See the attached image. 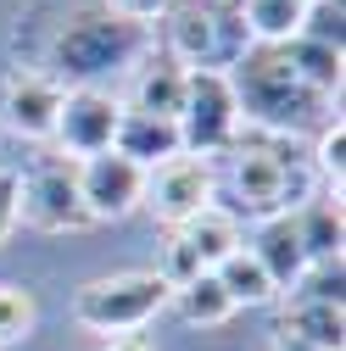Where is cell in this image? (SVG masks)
<instances>
[{
    "instance_id": "cell-20",
    "label": "cell",
    "mask_w": 346,
    "mask_h": 351,
    "mask_svg": "<svg viewBox=\"0 0 346 351\" xmlns=\"http://www.w3.org/2000/svg\"><path fill=\"white\" fill-rule=\"evenodd\" d=\"M168 301H173V313H179L190 329H218V324L235 313V301L224 295V285L212 279V274H196L190 285L168 290Z\"/></svg>"
},
{
    "instance_id": "cell-29",
    "label": "cell",
    "mask_w": 346,
    "mask_h": 351,
    "mask_svg": "<svg viewBox=\"0 0 346 351\" xmlns=\"http://www.w3.org/2000/svg\"><path fill=\"white\" fill-rule=\"evenodd\" d=\"M274 351H313V346H301V340H290V335H279V340H274Z\"/></svg>"
},
{
    "instance_id": "cell-13",
    "label": "cell",
    "mask_w": 346,
    "mask_h": 351,
    "mask_svg": "<svg viewBox=\"0 0 346 351\" xmlns=\"http://www.w3.org/2000/svg\"><path fill=\"white\" fill-rule=\"evenodd\" d=\"M246 251L263 262V274L274 279V290H279V295H285V290H296V279L308 274V251H301V240H296L290 212L268 217V223H257V240H251Z\"/></svg>"
},
{
    "instance_id": "cell-4",
    "label": "cell",
    "mask_w": 346,
    "mask_h": 351,
    "mask_svg": "<svg viewBox=\"0 0 346 351\" xmlns=\"http://www.w3.org/2000/svg\"><path fill=\"white\" fill-rule=\"evenodd\" d=\"M162 56L179 62L185 73H229L251 51L240 6H224V0H173L162 12Z\"/></svg>"
},
{
    "instance_id": "cell-8",
    "label": "cell",
    "mask_w": 346,
    "mask_h": 351,
    "mask_svg": "<svg viewBox=\"0 0 346 351\" xmlns=\"http://www.w3.org/2000/svg\"><path fill=\"white\" fill-rule=\"evenodd\" d=\"M140 206L157 217L168 234L185 229L196 212L212 206V162H201V156H173V162L151 167V173H146V195H140Z\"/></svg>"
},
{
    "instance_id": "cell-22",
    "label": "cell",
    "mask_w": 346,
    "mask_h": 351,
    "mask_svg": "<svg viewBox=\"0 0 346 351\" xmlns=\"http://www.w3.org/2000/svg\"><path fill=\"white\" fill-rule=\"evenodd\" d=\"M290 301H324V306H346V262L330 256V262H308V274L296 279Z\"/></svg>"
},
{
    "instance_id": "cell-6",
    "label": "cell",
    "mask_w": 346,
    "mask_h": 351,
    "mask_svg": "<svg viewBox=\"0 0 346 351\" xmlns=\"http://www.w3.org/2000/svg\"><path fill=\"white\" fill-rule=\"evenodd\" d=\"M179 145L185 156H229V145L240 140V106L224 73H185V101H179Z\"/></svg>"
},
{
    "instance_id": "cell-11",
    "label": "cell",
    "mask_w": 346,
    "mask_h": 351,
    "mask_svg": "<svg viewBox=\"0 0 346 351\" xmlns=\"http://www.w3.org/2000/svg\"><path fill=\"white\" fill-rule=\"evenodd\" d=\"M0 112H6V128L23 140H51L56 112H62V84L51 73H12L6 90H0Z\"/></svg>"
},
{
    "instance_id": "cell-9",
    "label": "cell",
    "mask_w": 346,
    "mask_h": 351,
    "mask_svg": "<svg viewBox=\"0 0 346 351\" xmlns=\"http://www.w3.org/2000/svg\"><path fill=\"white\" fill-rule=\"evenodd\" d=\"M117 117H123V101H112L106 90H67V95H62V112H56V128H51V140L62 145L67 162L101 156V151H112Z\"/></svg>"
},
{
    "instance_id": "cell-3",
    "label": "cell",
    "mask_w": 346,
    "mask_h": 351,
    "mask_svg": "<svg viewBox=\"0 0 346 351\" xmlns=\"http://www.w3.org/2000/svg\"><path fill=\"white\" fill-rule=\"evenodd\" d=\"M140 51H146V28L123 23L106 6H84L51 39V67H56V78H73L78 90H95V78L135 67Z\"/></svg>"
},
{
    "instance_id": "cell-26",
    "label": "cell",
    "mask_w": 346,
    "mask_h": 351,
    "mask_svg": "<svg viewBox=\"0 0 346 351\" xmlns=\"http://www.w3.org/2000/svg\"><path fill=\"white\" fill-rule=\"evenodd\" d=\"M173 6V0H106V12H117L123 23H135V28H151L162 23V12Z\"/></svg>"
},
{
    "instance_id": "cell-1",
    "label": "cell",
    "mask_w": 346,
    "mask_h": 351,
    "mask_svg": "<svg viewBox=\"0 0 346 351\" xmlns=\"http://www.w3.org/2000/svg\"><path fill=\"white\" fill-rule=\"evenodd\" d=\"M229 90H235V106H240V123L263 128V134H319V128L335 123V101L330 95H313L285 62L279 45H251L229 73Z\"/></svg>"
},
{
    "instance_id": "cell-30",
    "label": "cell",
    "mask_w": 346,
    "mask_h": 351,
    "mask_svg": "<svg viewBox=\"0 0 346 351\" xmlns=\"http://www.w3.org/2000/svg\"><path fill=\"white\" fill-rule=\"evenodd\" d=\"M224 6H240V0H224Z\"/></svg>"
},
{
    "instance_id": "cell-24",
    "label": "cell",
    "mask_w": 346,
    "mask_h": 351,
    "mask_svg": "<svg viewBox=\"0 0 346 351\" xmlns=\"http://www.w3.org/2000/svg\"><path fill=\"white\" fill-rule=\"evenodd\" d=\"M34 324H39L34 295H28L23 285H0V346H12V340H23V335H34Z\"/></svg>"
},
{
    "instance_id": "cell-23",
    "label": "cell",
    "mask_w": 346,
    "mask_h": 351,
    "mask_svg": "<svg viewBox=\"0 0 346 351\" xmlns=\"http://www.w3.org/2000/svg\"><path fill=\"white\" fill-rule=\"evenodd\" d=\"M301 39L330 51H346V0H313L308 17H301Z\"/></svg>"
},
{
    "instance_id": "cell-28",
    "label": "cell",
    "mask_w": 346,
    "mask_h": 351,
    "mask_svg": "<svg viewBox=\"0 0 346 351\" xmlns=\"http://www.w3.org/2000/svg\"><path fill=\"white\" fill-rule=\"evenodd\" d=\"M106 351H151V346H146V340H112Z\"/></svg>"
},
{
    "instance_id": "cell-5",
    "label": "cell",
    "mask_w": 346,
    "mask_h": 351,
    "mask_svg": "<svg viewBox=\"0 0 346 351\" xmlns=\"http://www.w3.org/2000/svg\"><path fill=\"white\" fill-rule=\"evenodd\" d=\"M168 306V285L162 274H112L95 279L73 295V318L95 335H128V329H146L157 313Z\"/></svg>"
},
{
    "instance_id": "cell-14",
    "label": "cell",
    "mask_w": 346,
    "mask_h": 351,
    "mask_svg": "<svg viewBox=\"0 0 346 351\" xmlns=\"http://www.w3.org/2000/svg\"><path fill=\"white\" fill-rule=\"evenodd\" d=\"M173 234L185 240V251L196 256V268H201V274H212L224 256H235V251L246 245V234H240V217H235V212H224V206H207V212H196L190 223H185V229H173Z\"/></svg>"
},
{
    "instance_id": "cell-18",
    "label": "cell",
    "mask_w": 346,
    "mask_h": 351,
    "mask_svg": "<svg viewBox=\"0 0 346 351\" xmlns=\"http://www.w3.org/2000/svg\"><path fill=\"white\" fill-rule=\"evenodd\" d=\"M285 62H290V73L301 78V84H308V90L313 95H341V78H346V51H330V45H313V39H285Z\"/></svg>"
},
{
    "instance_id": "cell-15",
    "label": "cell",
    "mask_w": 346,
    "mask_h": 351,
    "mask_svg": "<svg viewBox=\"0 0 346 351\" xmlns=\"http://www.w3.org/2000/svg\"><path fill=\"white\" fill-rule=\"evenodd\" d=\"M290 223H296V240H301V251H308V262H330V256H341V240H346L341 195H308V201L290 212Z\"/></svg>"
},
{
    "instance_id": "cell-25",
    "label": "cell",
    "mask_w": 346,
    "mask_h": 351,
    "mask_svg": "<svg viewBox=\"0 0 346 351\" xmlns=\"http://www.w3.org/2000/svg\"><path fill=\"white\" fill-rule=\"evenodd\" d=\"M319 162V179L324 184H335V195H341V179H346V128H341V117L330 123V128H319V151H313Z\"/></svg>"
},
{
    "instance_id": "cell-21",
    "label": "cell",
    "mask_w": 346,
    "mask_h": 351,
    "mask_svg": "<svg viewBox=\"0 0 346 351\" xmlns=\"http://www.w3.org/2000/svg\"><path fill=\"white\" fill-rule=\"evenodd\" d=\"M212 279L224 285V295H229L235 306H268V301L279 295V290H274V279L263 274V262H257L246 245H240L235 256H224L218 268H212Z\"/></svg>"
},
{
    "instance_id": "cell-12",
    "label": "cell",
    "mask_w": 346,
    "mask_h": 351,
    "mask_svg": "<svg viewBox=\"0 0 346 351\" xmlns=\"http://www.w3.org/2000/svg\"><path fill=\"white\" fill-rule=\"evenodd\" d=\"M112 151L128 156L135 167H146V173L162 167V162H173V156H185V145H179V123H168V117H146V112H128V106H123V117H117Z\"/></svg>"
},
{
    "instance_id": "cell-27",
    "label": "cell",
    "mask_w": 346,
    "mask_h": 351,
    "mask_svg": "<svg viewBox=\"0 0 346 351\" xmlns=\"http://www.w3.org/2000/svg\"><path fill=\"white\" fill-rule=\"evenodd\" d=\"M17 223V173H0V240Z\"/></svg>"
},
{
    "instance_id": "cell-17",
    "label": "cell",
    "mask_w": 346,
    "mask_h": 351,
    "mask_svg": "<svg viewBox=\"0 0 346 351\" xmlns=\"http://www.w3.org/2000/svg\"><path fill=\"white\" fill-rule=\"evenodd\" d=\"M279 335L313 346V351H341L346 346V306H324V301H290Z\"/></svg>"
},
{
    "instance_id": "cell-10",
    "label": "cell",
    "mask_w": 346,
    "mask_h": 351,
    "mask_svg": "<svg viewBox=\"0 0 346 351\" xmlns=\"http://www.w3.org/2000/svg\"><path fill=\"white\" fill-rule=\"evenodd\" d=\"M146 195V167H135L117 151L84 156L78 162V201L90 212V223H112V217H128Z\"/></svg>"
},
{
    "instance_id": "cell-16",
    "label": "cell",
    "mask_w": 346,
    "mask_h": 351,
    "mask_svg": "<svg viewBox=\"0 0 346 351\" xmlns=\"http://www.w3.org/2000/svg\"><path fill=\"white\" fill-rule=\"evenodd\" d=\"M179 101H185V67L179 62H146L135 67V90H128V112H146V117H179Z\"/></svg>"
},
{
    "instance_id": "cell-7",
    "label": "cell",
    "mask_w": 346,
    "mask_h": 351,
    "mask_svg": "<svg viewBox=\"0 0 346 351\" xmlns=\"http://www.w3.org/2000/svg\"><path fill=\"white\" fill-rule=\"evenodd\" d=\"M17 217H28V223L45 229V234H67V229L90 223V212L78 201V162L39 156L17 179Z\"/></svg>"
},
{
    "instance_id": "cell-19",
    "label": "cell",
    "mask_w": 346,
    "mask_h": 351,
    "mask_svg": "<svg viewBox=\"0 0 346 351\" xmlns=\"http://www.w3.org/2000/svg\"><path fill=\"white\" fill-rule=\"evenodd\" d=\"M308 6L313 0H240V23L251 34V45H285L301 34Z\"/></svg>"
},
{
    "instance_id": "cell-2",
    "label": "cell",
    "mask_w": 346,
    "mask_h": 351,
    "mask_svg": "<svg viewBox=\"0 0 346 351\" xmlns=\"http://www.w3.org/2000/svg\"><path fill=\"white\" fill-rule=\"evenodd\" d=\"M229 190H235V217H257L268 223L279 212H296L313 190V167L290 151V140L263 134V128H240V140L229 145Z\"/></svg>"
}]
</instances>
